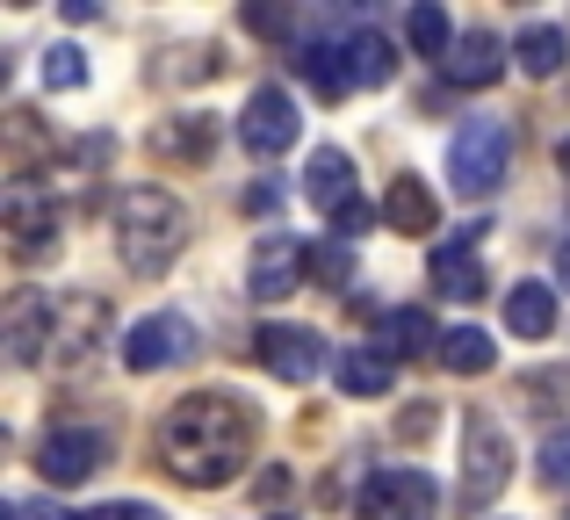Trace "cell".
Returning a JSON list of instances; mask_svg holds the SVG:
<instances>
[{
  "label": "cell",
  "instance_id": "cell-35",
  "mask_svg": "<svg viewBox=\"0 0 570 520\" xmlns=\"http://www.w3.org/2000/svg\"><path fill=\"white\" fill-rule=\"evenodd\" d=\"M557 275H563V290H570V239L557 246Z\"/></svg>",
  "mask_w": 570,
  "mask_h": 520
},
{
  "label": "cell",
  "instance_id": "cell-8",
  "mask_svg": "<svg viewBox=\"0 0 570 520\" xmlns=\"http://www.w3.org/2000/svg\"><path fill=\"white\" fill-rule=\"evenodd\" d=\"M101 463H109V434H101V426H58L37 449L43 484H58V492H66V484H87Z\"/></svg>",
  "mask_w": 570,
  "mask_h": 520
},
{
  "label": "cell",
  "instance_id": "cell-31",
  "mask_svg": "<svg viewBox=\"0 0 570 520\" xmlns=\"http://www.w3.org/2000/svg\"><path fill=\"white\" fill-rule=\"evenodd\" d=\"M368 225H376V210H368L362 196H354L347 210H333V232H340V239H354V232H368Z\"/></svg>",
  "mask_w": 570,
  "mask_h": 520
},
{
  "label": "cell",
  "instance_id": "cell-26",
  "mask_svg": "<svg viewBox=\"0 0 570 520\" xmlns=\"http://www.w3.org/2000/svg\"><path fill=\"white\" fill-rule=\"evenodd\" d=\"M340 58H347V51H333V43H311V51L296 58V66H304V80L318 87L325 101H347V87H354V72L340 66Z\"/></svg>",
  "mask_w": 570,
  "mask_h": 520
},
{
  "label": "cell",
  "instance_id": "cell-10",
  "mask_svg": "<svg viewBox=\"0 0 570 520\" xmlns=\"http://www.w3.org/2000/svg\"><path fill=\"white\" fill-rule=\"evenodd\" d=\"M253 354H261V369L282 376V383H311L325 369V340L311 333V325H282V318L253 333Z\"/></svg>",
  "mask_w": 570,
  "mask_h": 520
},
{
  "label": "cell",
  "instance_id": "cell-20",
  "mask_svg": "<svg viewBox=\"0 0 570 520\" xmlns=\"http://www.w3.org/2000/svg\"><path fill=\"white\" fill-rule=\"evenodd\" d=\"M505 325H513L520 340H549L557 333V290H549V282H520V290L505 296Z\"/></svg>",
  "mask_w": 570,
  "mask_h": 520
},
{
  "label": "cell",
  "instance_id": "cell-16",
  "mask_svg": "<svg viewBox=\"0 0 570 520\" xmlns=\"http://www.w3.org/2000/svg\"><path fill=\"white\" fill-rule=\"evenodd\" d=\"M441 72L455 87H491L505 72V43L491 37V29H470V37H455V51L441 58Z\"/></svg>",
  "mask_w": 570,
  "mask_h": 520
},
{
  "label": "cell",
  "instance_id": "cell-21",
  "mask_svg": "<svg viewBox=\"0 0 570 520\" xmlns=\"http://www.w3.org/2000/svg\"><path fill=\"white\" fill-rule=\"evenodd\" d=\"M333 376H340V391H347V398H383L390 391V354L383 347H347Z\"/></svg>",
  "mask_w": 570,
  "mask_h": 520
},
{
  "label": "cell",
  "instance_id": "cell-12",
  "mask_svg": "<svg viewBox=\"0 0 570 520\" xmlns=\"http://www.w3.org/2000/svg\"><path fill=\"white\" fill-rule=\"evenodd\" d=\"M58 225H66V203H58V188L43 196L37 181H14L8 188V232L22 254H43V246L58 239Z\"/></svg>",
  "mask_w": 570,
  "mask_h": 520
},
{
  "label": "cell",
  "instance_id": "cell-3",
  "mask_svg": "<svg viewBox=\"0 0 570 520\" xmlns=\"http://www.w3.org/2000/svg\"><path fill=\"white\" fill-rule=\"evenodd\" d=\"M505 167H513V124L505 116H470L448 138V181H455V196H470V203L499 196Z\"/></svg>",
  "mask_w": 570,
  "mask_h": 520
},
{
  "label": "cell",
  "instance_id": "cell-25",
  "mask_svg": "<svg viewBox=\"0 0 570 520\" xmlns=\"http://www.w3.org/2000/svg\"><path fill=\"white\" fill-rule=\"evenodd\" d=\"M404 43H412L419 58H448V51H455V29H448V14L426 0V8L404 14Z\"/></svg>",
  "mask_w": 570,
  "mask_h": 520
},
{
  "label": "cell",
  "instance_id": "cell-15",
  "mask_svg": "<svg viewBox=\"0 0 570 520\" xmlns=\"http://www.w3.org/2000/svg\"><path fill=\"white\" fill-rule=\"evenodd\" d=\"M304 196L318 203L325 217L347 210V203L362 196V188H354V159L340 153V145H318V153H311V167H304Z\"/></svg>",
  "mask_w": 570,
  "mask_h": 520
},
{
  "label": "cell",
  "instance_id": "cell-5",
  "mask_svg": "<svg viewBox=\"0 0 570 520\" xmlns=\"http://www.w3.org/2000/svg\"><path fill=\"white\" fill-rule=\"evenodd\" d=\"M296 130H304V116H296V95L289 87H253L246 109H238V145H246L253 159H282L296 145Z\"/></svg>",
  "mask_w": 570,
  "mask_h": 520
},
{
  "label": "cell",
  "instance_id": "cell-14",
  "mask_svg": "<svg viewBox=\"0 0 570 520\" xmlns=\"http://www.w3.org/2000/svg\"><path fill=\"white\" fill-rule=\"evenodd\" d=\"M217 138H224L217 116H203V109H195V116H174V124L153 130V159H159V167H209Z\"/></svg>",
  "mask_w": 570,
  "mask_h": 520
},
{
  "label": "cell",
  "instance_id": "cell-11",
  "mask_svg": "<svg viewBox=\"0 0 570 520\" xmlns=\"http://www.w3.org/2000/svg\"><path fill=\"white\" fill-rule=\"evenodd\" d=\"M311 254L289 239V232H267L261 246H253V267H246V296H261V304H282V296L304 282Z\"/></svg>",
  "mask_w": 570,
  "mask_h": 520
},
{
  "label": "cell",
  "instance_id": "cell-4",
  "mask_svg": "<svg viewBox=\"0 0 570 520\" xmlns=\"http://www.w3.org/2000/svg\"><path fill=\"white\" fill-rule=\"evenodd\" d=\"M505 478H513V441L499 434V420L470 412V420H462V484H455V507L462 513H484L491 499L505 492Z\"/></svg>",
  "mask_w": 570,
  "mask_h": 520
},
{
  "label": "cell",
  "instance_id": "cell-23",
  "mask_svg": "<svg viewBox=\"0 0 570 520\" xmlns=\"http://www.w3.org/2000/svg\"><path fill=\"white\" fill-rule=\"evenodd\" d=\"M347 72H354V87H383L390 72H397V51H390V37L362 29V37L347 43Z\"/></svg>",
  "mask_w": 570,
  "mask_h": 520
},
{
  "label": "cell",
  "instance_id": "cell-36",
  "mask_svg": "<svg viewBox=\"0 0 570 520\" xmlns=\"http://www.w3.org/2000/svg\"><path fill=\"white\" fill-rule=\"evenodd\" d=\"M557 167H563V174H570V138H563V145H557Z\"/></svg>",
  "mask_w": 570,
  "mask_h": 520
},
{
  "label": "cell",
  "instance_id": "cell-17",
  "mask_svg": "<svg viewBox=\"0 0 570 520\" xmlns=\"http://www.w3.org/2000/svg\"><path fill=\"white\" fill-rule=\"evenodd\" d=\"M383 225H390V232H404V239H419V232L441 225V203H433V188L419 181V174H397V181H390V196H383Z\"/></svg>",
  "mask_w": 570,
  "mask_h": 520
},
{
  "label": "cell",
  "instance_id": "cell-32",
  "mask_svg": "<svg viewBox=\"0 0 570 520\" xmlns=\"http://www.w3.org/2000/svg\"><path fill=\"white\" fill-rule=\"evenodd\" d=\"M246 29L253 37H289V14L282 8H246Z\"/></svg>",
  "mask_w": 570,
  "mask_h": 520
},
{
  "label": "cell",
  "instance_id": "cell-22",
  "mask_svg": "<svg viewBox=\"0 0 570 520\" xmlns=\"http://www.w3.org/2000/svg\"><path fill=\"white\" fill-rule=\"evenodd\" d=\"M441 362L455 369V376H491L499 347H491V333H476V325H455V333H441Z\"/></svg>",
  "mask_w": 570,
  "mask_h": 520
},
{
  "label": "cell",
  "instance_id": "cell-2",
  "mask_svg": "<svg viewBox=\"0 0 570 520\" xmlns=\"http://www.w3.org/2000/svg\"><path fill=\"white\" fill-rule=\"evenodd\" d=\"M188 246V210L167 188H124L116 196V254L130 275H159Z\"/></svg>",
  "mask_w": 570,
  "mask_h": 520
},
{
  "label": "cell",
  "instance_id": "cell-1",
  "mask_svg": "<svg viewBox=\"0 0 570 520\" xmlns=\"http://www.w3.org/2000/svg\"><path fill=\"white\" fill-rule=\"evenodd\" d=\"M153 449H159V470H167V478L195 484V492H217V484H232L238 470L253 463V449H261V412L232 391H188L181 405L159 420Z\"/></svg>",
  "mask_w": 570,
  "mask_h": 520
},
{
  "label": "cell",
  "instance_id": "cell-27",
  "mask_svg": "<svg viewBox=\"0 0 570 520\" xmlns=\"http://www.w3.org/2000/svg\"><path fill=\"white\" fill-rule=\"evenodd\" d=\"M43 87H51V95L87 87V51L80 43H51V51H43Z\"/></svg>",
  "mask_w": 570,
  "mask_h": 520
},
{
  "label": "cell",
  "instance_id": "cell-28",
  "mask_svg": "<svg viewBox=\"0 0 570 520\" xmlns=\"http://www.w3.org/2000/svg\"><path fill=\"white\" fill-rule=\"evenodd\" d=\"M542 484H557V492L570 484V426H557V434L542 441Z\"/></svg>",
  "mask_w": 570,
  "mask_h": 520
},
{
  "label": "cell",
  "instance_id": "cell-13",
  "mask_svg": "<svg viewBox=\"0 0 570 520\" xmlns=\"http://www.w3.org/2000/svg\"><path fill=\"white\" fill-rule=\"evenodd\" d=\"M51 318H58V296H43V290H14V304H8V362H43L51 354Z\"/></svg>",
  "mask_w": 570,
  "mask_h": 520
},
{
  "label": "cell",
  "instance_id": "cell-30",
  "mask_svg": "<svg viewBox=\"0 0 570 520\" xmlns=\"http://www.w3.org/2000/svg\"><path fill=\"white\" fill-rule=\"evenodd\" d=\"M80 520H167V513L145 507V499H116V507H95V513H80Z\"/></svg>",
  "mask_w": 570,
  "mask_h": 520
},
{
  "label": "cell",
  "instance_id": "cell-24",
  "mask_svg": "<svg viewBox=\"0 0 570 520\" xmlns=\"http://www.w3.org/2000/svg\"><path fill=\"white\" fill-rule=\"evenodd\" d=\"M376 347H383V354H426V347H441V333H433L426 311H390Z\"/></svg>",
  "mask_w": 570,
  "mask_h": 520
},
{
  "label": "cell",
  "instance_id": "cell-33",
  "mask_svg": "<svg viewBox=\"0 0 570 520\" xmlns=\"http://www.w3.org/2000/svg\"><path fill=\"white\" fill-rule=\"evenodd\" d=\"M397 434H404V441H426V434H433V405H412V412H397Z\"/></svg>",
  "mask_w": 570,
  "mask_h": 520
},
{
  "label": "cell",
  "instance_id": "cell-29",
  "mask_svg": "<svg viewBox=\"0 0 570 520\" xmlns=\"http://www.w3.org/2000/svg\"><path fill=\"white\" fill-rule=\"evenodd\" d=\"M311 267H318V282L347 290V275H354V254H347V246H318V254H311Z\"/></svg>",
  "mask_w": 570,
  "mask_h": 520
},
{
  "label": "cell",
  "instance_id": "cell-18",
  "mask_svg": "<svg viewBox=\"0 0 570 520\" xmlns=\"http://www.w3.org/2000/svg\"><path fill=\"white\" fill-rule=\"evenodd\" d=\"M433 290L441 296H455V304H476V296L491 290V275H484V261L470 254V246H433Z\"/></svg>",
  "mask_w": 570,
  "mask_h": 520
},
{
  "label": "cell",
  "instance_id": "cell-6",
  "mask_svg": "<svg viewBox=\"0 0 570 520\" xmlns=\"http://www.w3.org/2000/svg\"><path fill=\"white\" fill-rule=\"evenodd\" d=\"M195 354V318L181 311H153V318H138L124 333V369L130 376H153V369H174Z\"/></svg>",
  "mask_w": 570,
  "mask_h": 520
},
{
  "label": "cell",
  "instance_id": "cell-19",
  "mask_svg": "<svg viewBox=\"0 0 570 520\" xmlns=\"http://www.w3.org/2000/svg\"><path fill=\"white\" fill-rule=\"evenodd\" d=\"M513 58H520L528 80H557L563 58H570V37H563L557 22H528V29H520V43H513Z\"/></svg>",
  "mask_w": 570,
  "mask_h": 520
},
{
  "label": "cell",
  "instance_id": "cell-34",
  "mask_svg": "<svg viewBox=\"0 0 570 520\" xmlns=\"http://www.w3.org/2000/svg\"><path fill=\"white\" fill-rule=\"evenodd\" d=\"M22 520H80V513H66V507H29Z\"/></svg>",
  "mask_w": 570,
  "mask_h": 520
},
{
  "label": "cell",
  "instance_id": "cell-9",
  "mask_svg": "<svg viewBox=\"0 0 570 520\" xmlns=\"http://www.w3.org/2000/svg\"><path fill=\"white\" fill-rule=\"evenodd\" d=\"M109 340V296L101 290H66L51 318V354L58 362H87V354Z\"/></svg>",
  "mask_w": 570,
  "mask_h": 520
},
{
  "label": "cell",
  "instance_id": "cell-7",
  "mask_svg": "<svg viewBox=\"0 0 570 520\" xmlns=\"http://www.w3.org/2000/svg\"><path fill=\"white\" fill-rule=\"evenodd\" d=\"M433 478L426 470H376V478L362 484V499H354V513L362 520H433Z\"/></svg>",
  "mask_w": 570,
  "mask_h": 520
}]
</instances>
